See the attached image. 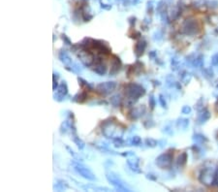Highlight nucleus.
Masks as SVG:
<instances>
[{
  "label": "nucleus",
  "instance_id": "nucleus-1",
  "mask_svg": "<svg viewBox=\"0 0 218 192\" xmlns=\"http://www.w3.org/2000/svg\"><path fill=\"white\" fill-rule=\"evenodd\" d=\"M126 128L114 118H108L101 123V132L105 138L112 139L122 137Z\"/></svg>",
  "mask_w": 218,
  "mask_h": 192
},
{
  "label": "nucleus",
  "instance_id": "nucleus-2",
  "mask_svg": "<svg viewBox=\"0 0 218 192\" xmlns=\"http://www.w3.org/2000/svg\"><path fill=\"white\" fill-rule=\"evenodd\" d=\"M124 92L126 97L125 106L133 107L135 103L145 94V88L137 83H129L125 85Z\"/></svg>",
  "mask_w": 218,
  "mask_h": 192
},
{
  "label": "nucleus",
  "instance_id": "nucleus-3",
  "mask_svg": "<svg viewBox=\"0 0 218 192\" xmlns=\"http://www.w3.org/2000/svg\"><path fill=\"white\" fill-rule=\"evenodd\" d=\"M106 179L111 184L114 186V188L117 191L121 192H130L131 188L126 184V182L114 172H107L106 173Z\"/></svg>",
  "mask_w": 218,
  "mask_h": 192
},
{
  "label": "nucleus",
  "instance_id": "nucleus-4",
  "mask_svg": "<svg viewBox=\"0 0 218 192\" xmlns=\"http://www.w3.org/2000/svg\"><path fill=\"white\" fill-rule=\"evenodd\" d=\"M201 32V24L198 19L189 18L183 21L181 25V33L186 36H196Z\"/></svg>",
  "mask_w": 218,
  "mask_h": 192
},
{
  "label": "nucleus",
  "instance_id": "nucleus-5",
  "mask_svg": "<svg viewBox=\"0 0 218 192\" xmlns=\"http://www.w3.org/2000/svg\"><path fill=\"white\" fill-rule=\"evenodd\" d=\"M72 166H73V169L78 173L80 176L82 177L85 180H91V182H94L97 179H96V176L94 175V173L90 170L88 167L84 166L82 163H80L79 161H77L74 159L72 161Z\"/></svg>",
  "mask_w": 218,
  "mask_h": 192
},
{
  "label": "nucleus",
  "instance_id": "nucleus-6",
  "mask_svg": "<svg viewBox=\"0 0 218 192\" xmlns=\"http://www.w3.org/2000/svg\"><path fill=\"white\" fill-rule=\"evenodd\" d=\"M173 154L171 151H167L165 153L160 154L155 159V164L159 169L169 170L173 166Z\"/></svg>",
  "mask_w": 218,
  "mask_h": 192
},
{
  "label": "nucleus",
  "instance_id": "nucleus-7",
  "mask_svg": "<svg viewBox=\"0 0 218 192\" xmlns=\"http://www.w3.org/2000/svg\"><path fill=\"white\" fill-rule=\"evenodd\" d=\"M215 170L216 168L213 167H206L202 171V173L199 176V180L206 186L214 185V179H215Z\"/></svg>",
  "mask_w": 218,
  "mask_h": 192
},
{
  "label": "nucleus",
  "instance_id": "nucleus-8",
  "mask_svg": "<svg viewBox=\"0 0 218 192\" xmlns=\"http://www.w3.org/2000/svg\"><path fill=\"white\" fill-rule=\"evenodd\" d=\"M117 87V82H112V81H110V82H103L100 83L96 85L95 89L96 92L99 93L100 95H110L112 92H114L115 90V88Z\"/></svg>",
  "mask_w": 218,
  "mask_h": 192
},
{
  "label": "nucleus",
  "instance_id": "nucleus-9",
  "mask_svg": "<svg viewBox=\"0 0 218 192\" xmlns=\"http://www.w3.org/2000/svg\"><path fill=\"white\" fill-rule=\"evenodd\" d=\"M77 55H78L80 61L82 64L85 67H91L94 64L95 60V55L92 54L90 51L87 50H80L77 52Z\"/></svg>",
  "mask_w": 218,
  "mask_h": 192
},
{
  "label": "nucleus",
  "instance_id": "nucleus-10",
  "mask_svg": "<svg viewBox=\"0 0 218 192\" xmlns=\"http://www.w3.org/2000/svg\"><path fill=\"white\" fill-rule=\"evenodd\" d=\"M92 50H95L98 52V54H111L112 49L109 46V44L102 40H94L93 39V47Z\"/></svg>",
  "mask_w": 218,
  "mask_h": 192
},
{
  "label": "nucleus",
  "instance_id": "nucleus-11",
  "mask_svg": "<svg viewBox=\"0 0 218 192\" xmlns=\"http://www.w3.org/2000/svg\"><path fill=\"white\" fill-rule=\"evenodd\" d=\"M145 111H147V108H145V105H140L138 106V107H133L129 111L128 118H130L131 120H137V119H139L142 118V116H143V115L145 114Z\"/></svg>",
  "mask_w": 218,
  "mask_h": 192
},
{
  "label": "nucleus",
  "instance_id": "nucleus-12",
  "mask_svg": "<svg viewBox=\"0 0 218 192\" xmlns=\"http://www.w3.org/2000/svg\"><path fill=\"white\" fill-rule=\"evenodd\" d=\"M121 67H122V61L117 55L114 54L112 56V62H111V69H110V77H114L115 76L118 72L121 70Z\"/></svg>",
  "mask_w": 218,
  "mask_h": 192
},
{
  "label": "nucleus",
  "instance_id": "nucleus-13",
  "mask_svg": "<svg viewBox=\"0 0 218 192\" xmlns=\"http://www.w3.org/2000/svg\"><path fill=\"white\" fill-rule=\"evenodd\" d=\"M127 166L128 168L131 170L132 172L136 174H141L142 173V170L140 168V158L137 157L136 155L135 156H131L127 158Z\"/></svg>",
  "mask_w": 218,
  "mask_h": 192
},
{
  "label": "nucleus",
  "instance_id": "nucleus-14",
  "mask_svg": "<svg viewBox=\"0 0 218 192\" xmlns=\"http://www.w3.org/2000/svg\"><path fill=\"white\" fill-rule=\"evenodd\" d=\"M58 58L59 60L65 65V68L67 69L68 71L72 72V66L74 64V61L72 60V58L69 56L68 52L65 51V50H61L58 54Z\"/></svg>",
  "mask_w": 218,
  "mask_h": 192
},
{
  "label": "nucleus",
  "instance_id": "nucleus-15",
  "mask_svg": "<svg viewBox=\"0 0 218 192\" xmlns=\"http://www.w3.org/2000/svg\"><path fill=\"white\" fill-rule=\"evenodd\" d=\"M147 46V43L145 39L142 38V39H139V40L137 41V43L135 44V47H134V54H135V55H136L137 59L138 58H140L143 54H145Z\"/></svg>",
  "mask_w": 218,
  "mask_h": 192
},
{
  "label": "nucleus",
  "instance_id": "nucleus-16",
  "mask_svg": "<svg viewBox=\"0 0 218 192\" xmlns=\"http://www.w3.org/2000/svg\"><path fill=\"white\" fill-rule=\"evenodd\" d=\"M210 112L206 109V108H204L201 111H199V115L197 118V124L202 125L204 123H206V121L210 118Z\"/></svg>",
  "mask_w": 218,
  "mask_h": 192
},
{
  "label": "nucleus",
  "instance_id": "nucleus-17",
  "mask_svg": "<svg viewBox=\"0 0 218 192\" xmlns=\"http://www.w3.org/2000/svg\"><path fill=\"white\" fill-rule=\"evenodd\" d=\"M92 71L97 75H99V76H105L107 73V71H108V67H107L106 64L102 61V62L93 64Z\"/></svg>",
  "mask_w": 218,
  "mask_h": 192
},
{
  "label": "nucleus",
  "instance_id": "nucleus-18",
  "mask_svg": "<svg viewBox=\"0 0 218 192\" xmlns=\"http://www.w3.org/2000/svg\"><path fill=\"white\" fill-rule=\"evenodd\" d=\"M71 137H72V140H73V142L75 143V145L78 147V149H80V151H82V149H84V147H85V144H84V142L82 141L78 135H77V131L72 132L71 133Z\"/></svg>",
  "mask_w": 218,
  "mask_h": 192
},
{
  "label": "nucleus",
  "instance_id": "nucleus-19",
  "mask_svg": "<svg viewBox=\"0 0 218 192\" xmlns=\"http://www.w3.org/2000/svg\"><path fill=\"white\" fill-rule=\"evenodd\" d=\"M94 147L96 149H98L99 151H101L102 153H110V154H117L115 153V151H112L111 149H110L109 145L107 144H104V143H101V144H95Z\"/></svg>",
  "mask_w": 218,
  "mask_h": 192
},
{
  "label": "nucleus",
  "instance_id": "nucleus-20",
  "mask_svg": "<svg viewBox=\"0 0 218 192\" xmlns=\"http://www.w3.org/2000/svg\"><path fill=\"white\" fill-rule=\"evenodd\" d=\"M69 188V184L67 182L63 180H57L53 185V190L54 191H65L66 189Z\"/></svg>",
  "mask_w": 218,
  "mask_h": 192
},
{
  "label": "nucleus",
  "instance_id": "nucleus-21",
  "mask_svg": "<svg viewBox=\"0 0 218 192\" xmlns=\"http://www.w3.org/2000/svg\"><path fill=\"white\" fill-rule=\"evenodd\" d=\"M110 103H111V105L112 106V107L118 108L122 105L123 99H122V97H121L120 94H115V95H112L111 98H110Z\"/></svg>",
  "mask_w": 218,
  "mask_h": 192
},
{
  "label": "nucleus",
  "instance_id": "nucleus-22",
  "mask_svg": "<svg viewBox=\"0 0 218 192\" xmlns=\"http://www.w3.org/2000/svg\"><path fill=\"white\" fill-rule=\"evenodd\" d=\"M187 160H188V154H187V152H182V153H180V155L178 157V159H176V166H178V168H183V167L186 165Z\"/></svg>",
  "mask_w": 218,
  "mask_h": 192
},
{
  "label": "nucleus",
  "instance_id": "nucleus-23",
  "mask_svg": "<svg viewBox=\"0 0 218 192\" xmlns=\"http://www.w3.org/2000/svg\"><path fill=\"white\" fill-rule=\"evenodd\" d=\"M189 119L188 118H180L176 120V127L178 128L179 130H182V131H185V130L188 128L189 126Z\"/></svg>",
  "mask_w": 218,
  "mask_h": 192
},
{
  "label": "nucleus",
  "instance_id": "nucleus-24",
  "mask_svg": "<svg viewBox=\"0 0 218 192\" xmlns=\"http://www.w3.org/2000/svg\"><path fill=\"white\" fill-rule=\"evenodd\" d=\"M86 99H87L86 90H82V91H81V92L77 93L76 95L72 98V101L77 102V103H84V102H85V100Z\"/></svg>",
  "mask_w": 218,
  "mask_h": 192
},
{
  "label": "nucleus",
  "instance_id": "nucleus-25",
  "mask_svg": "<svg viewBox=\"0 0 218 192\" xmlns=\"http://www.w3.org/2000/svg\"><path fill=\"white\" fill-rule=\"evenodd\" d=\"M142 144V139L139 136H132L131 138H129L128 140L126 141V145L129 147L133 146V147H139Z\"/></svg>",
  "mask_w": 218,
  "mask_h": 192
},
{
  "label": "nucleus",
  "instance_id": "nucleus-26",
  "mask_svg": "<svg viewBox=\"0 0 218 192\" xmlns=\"http://www.w3.org/2000/svg\"><path fill=\"white\" fill-rule=\"evenodd\" d=\"M192 139L196 144H199V145H203L208 142V139L206 138L205 135L201 134V133H195V134L193 135Z\"/></svg>",
  "mask_w": 218,
  "mask_h": 192
},
{
  "label": "nucleus",
  "instance_id": "nucleus-27",
  "mask_svg": "<svg viewBox=\"0 0 218 192\" xmlns=\"http://www.w3.org/2000/svg\"><path fill=\"white\" fill-rule=\"evenodd\" d=\"M56 92L59 93L60 95L64 96V97L67 95L68 94V85H67L66 81H62V82L59 83L58 87H57V89H56Z\"/></svg>",
  "mask_w": 218,
  "mask_h": 192
},
{
  "label": "nucleus",
  "instance_id": "nucleus-28",
  "mask_svg": "<svg viewBox=\"0 0 218 192\" xmlns=\"http://www.w3.org/2000/svg\"><path fill=\"white\" fill-rule=\"evenodd\" d=\"M82 188L84 189V190H88V191H111V189L108 188V187H102V186H94V185H84L82 186Z\"/></svg>",
  "mask_w": 218,
  "mask_h": 192
},
{
  "label": "nucleus",
  "instance_id": "nucleus-29",
  "mask_svg": "<svg viewBox=\"0 0 218 192\" xmlns=\"http://www.w3.org/2000/svg\"><path fill=\"white\" fill-rule=\"evenodd\" d=\"M204 62H205V60H204V55L203 54H199L196 56L194 62H193V65L192 67L194 68H202L204 66Z\"/></svg>",
  "mask_w": 218,
  "mask_h": 192
},
{
  "label": "nucleus",
  "instance_id": "nucleus-30",
  "mask_svg": "<svg viewBox=\"0 0 218 192\" xmlns=\"http://www.w3.org/2000/svg\"><path fill=\"white\" fill-rule=\"evenodd\" d=\"M78 82H79V85H81L84 89H85V90H92L93 89L92 85H90L89 83L86 82V81H85L84 79H82V78L79 77L78 78Z\"/></svg>",
  "mask_w": 218,
  "mask_h": 192
},
{
  "label": "nucleus",
  "instance_id": "nucleus-31",
  "mask_svg": "<svg viewBox=\"0 0 218 192\" xmlns=\"http://www.w3.org/2000/svg\"><path fill=\"white\" fill-rule=\"evenodd\" d=\"M112 145H114V147H118V149H120V147H123L127 146L126 145V141H124L122 137H118V138H114L112 140Z\"/></svg>",
  "mask_w": 218,
  "mask_h": 192
},
{
  "label": "nucleus",
  "instance_id": "nucleus-32",
  "mask_svg": "<svg viewBox=\"0 0 218 192\" xmlns=\"http://www.w3.org/2000/svg\"><path fill=\"white\" fill-rule=\"evenodd\" d=\"M179 77H180L181 82L184 83L185 85H187V83L190 82V80H191V75L187 73L186 71H181L180 73H179Z\"/></svg>",
  "mask_w": 218,
  "mask_h": 192
},
{
  "label": "nucleus",
  "instance_id": "nucleus-33",
  "mask_svg": "<svg viewBox=\"0 0 218 192\" xmlns=\"http://www.w3.org/2000/svg\"><path fill=\"white\" fill-rule=\"evenodd\" d=\"M145 145H147V147H151V149H153V147L158 146V141H156L155 139H153V138H147L145 141Z\"/></svg>",
  "mask_w": 218,
  "mask_h": 192
},
{
  "label": "nucleus",
  "instance_id": "nucleus-34",
  "mask_svg": "<svg viewBox=\"0 0 218 192\" xmlns=\"http://www.w3.org/2000/svg\"><path fill=\"white\" fill-rule=\"evenodd\" d=\"M203 75L206 79L209 80V79H212V78H213L214 73H213V71H212L211 68H205L203 70Z\"/></svg>",
  "mask_w": 218,
  "mask_h": 192
},
{
  "label": "nucleus",
  "instance_id": "nucleus-35",
  "mask_svg": "<svg viewBox=\"0 0 218 192\" xmlns=\"http://www.w3.org/2000/svg\"><path fill=\"white\" fill-rule=\"evenodd\" d=\"M171 64H172V69L173 71H176L179 69V66H180V62L176 57H173L172 61H171Z\"/></svg>",
  "mask_w": 218,
  "mask_h": 192
},
{
  "label": "nucleus",
  "instance_id": "nucleus-36",
  "mask_svg": "<svg viewBox=\"0 0 218 192\" xmlns=\"http://www.w3.org/2000/svg\"><path fill=\"white\" fill-rule=\"evenodd\" d=\"M166 83H167V85L169 87H175V85H176V82L173 79V76H168L166 78Z\"/></svg>",
  "mask_w": 218,
  "mask_h": 192
},
{
  "label": "nucleus",
  "instance_id": "nucleus-37",
  "mask_svg": "<svg viewBox=\"0 0 218 192\" xmlns=\"http://www.w3.org/2000/svg\"><path fill=\"white\" fill-rule=\"evenodd\" d=\"M148 103H149L150 110H153L156 106V100H155V97H154L152 93L149 94V97H148Z\"/></svg>",
  "mask_w": 218,
  "mask_h": 192
},
{
  "label": "nucleus",
  "instance_id": "nucleus-38",
  "mask_svg": "<svg viewBox=\"0 0 218 192\" xmlns=\"http://www.w3.org/2000/svg\"><path fill=\"white\" fill-rule=\"evenodd\" d=\"M158 100H159V104L160 106L163 108V109H167V102H166V99H165V96L163 95V94H159L158 96Z\"/></svg>",
  "mask_w": 218,
  "mask_h": 192
},
{
  "label": "nucleus",
  "instance_id": "nucleus-39",
  "mask_svg": "<svg viewBox=\"0 0 218 192\" xmlns=\"http://www.w3.org/2000/svg\"><path fill=\"white\" fill-rule=\"evenodd\" d=\"M143 127L147 128V129H150V128H152L154 125H155V122L153 121V119H147V120L143 121Z\"/></svg>",
  "mask_w": 218,
  "mask_h": 192
},
{
  "label": "nucleus",
  "instance_id": "nucleus-40",
  "mask_svg": "<svg viewBox=\"0 0 218 192\" xmlns=\"http://www.w3.org/2000/svg\"><path fill=\"white\" fill-rule=\"evenodd\" d=\"M206 6L211 8V9H217V8H218V1H216V0L206 1Z\"/></svg>",
  "mask_w": 218,
  "mask_h": 192
},
{
  "label": "nucleus",
  "instance_id": "nucleus-41",
  "mask_svg": "<svg viewBox=\"0 0 218 192\" xmlns=\"http://www.w3.org/2000/svg\"><path fill=\"white\" fill-rule=\"evenodd\" d=\"M163 132L165 133V134H167V135H173V127H172V125L171 124H168V125H166V126L164 127V130H163Z\"/></svg>",
  "mask_w": 218,
  "mask_h": 192
},
{
  "label": "nucleus",
  "instance_id": "nucleus-42",
  "mask_svg": "<svg viewBox=\"0 0 218 192\" xmlns=\"http://www.w3.org/2000/svg\"><path fill=\"white\" fill-rule=\"evenodd\" d=\"M61 39H62V41L64 42V44H66L67 46L73 45V44H72V41L70 40V38H69L66 34H64V33H62V34H61Z\"/></svg>",
  "mask_w": 218,
  "mask_h": 192
},
{
  "label": "nucleus",
  "instance_id": "nucleus-43",
  "mask_svg": "<svg viewBox=\"0 0 218 192\" xmlns=\"http://www.w3.org/2000/svg\"><path fill=\"white\" fill-rule=\"evenodd\" d=\"M66 149H67V151H69V153H70V154L72 155V156L74 157V159H75V160H80V157H79L78 155H77V154L75 153V151H74L73 149H72L70 147L66 146Z\"/></svg>",
  "mask_w": 218,
  "mask_h": 192
},
{
  "label": "nucleus",
  "instance_id": "nucleus-44",
  "mask_svg": "<svg viewBox=\"0 0 218 192\" xmlns=\"http://www.w3.org/2000/svg\"><path fill=\"white\" fill-rule=\"evenodd\" d=\"M53 98H54V100H56V101H57V102H62L63 100L65 99V97L62 96V95H60L59 93L54 92V94H53Z\"/></svg>",
  "mask_w": 218,
  "mask_h": 192
},
{
  "label": "nucleus",
  "instance_id": "nucleus-45",
  "mask_svg": "<svg viewBox=\"0 0 218 192\" xmlns=\"http://www.w3.org/2000/svg\"><path fill=\"white\" fill-rule=\"evenodd\" d=\"M211 65L212 66H218V54H215L211 57Z\"/></svg>",
  "mask_w": 218,
  "mask_h": 192
},
{
  "label": "nucleus",
  "instance_id": "nucleus-46",
  "mask_svg": "<svg viewBox=\"0 0 218 192\" xmlns=\"http://www.w3.org/2000/svg\"><path fill=\"white\" fill-rule=\"evenodd\" d=\"M162 38H163V33L161 31H156L153 34V39H154V40L159 41V40H161Z\"/></svg>",
  "mask_w": 218,
  "mask_h": 192
},
{
  "label": "nucleus",
  "instance_id": "nucleus-47",
  "mask_svg": "<svg viewBox=\"0 0 218 192\" xmlns=\"http://www.w3.org/2000/svg\"><path fill=\"white\" fill-rule=\"evenodd\" d=\"M181 113L184 114V115H188V114L191 113V108L189 106H183L182 109H181Z\"/></svg>",
  "mask_w": 218,
  "mask_h": 192
},
{
  "label": "nucleus",
  "instance_id": "nucleus-48",
  "mask_svg": "<svg viewBox=\"0 0 218 192\" xmlns=\"http://www.w3.org/2000/svg\"><path fill=\"white\" fill-rule=\"evenodd\" d=\"M120 155L121 156H124V157H131V156H135V152H133V151H124V152H122V153H120Z\"/></svg>",
  "mask_w": 218,
  "mask_h": 192
},
{
  "label": "nucleus",
  "instance_id": "nucleus-49",
  "mask_svg": "<svg viewBox=\"0 0 218 192\" xmlns=\"http://www.w3.org/2000/svg\"><path fill=\"white\" fill-rule=\"evenodd\" d=\"M136 21H137L136 17H130V18L128 19V23H129V25H130L131 27L135 26V23H136Z\"/></svg>",
  "mask_w": 218,
  "mask_h": 192
},
{
  "label": "nucleus",
  "instance_id": "nucleus-50",
  "mask_svg": "<svg viewBox=\"0 0 218 192\" xmlns=\"http://www.w3.org/2000/svg\"><path fill=\"white\" fill-rule=\"evenodd\" d=\"M145 178H147V180H153V182H155V180H157V176H156V175L151 174V173L147 174V176H145Z\"/></svg>",
  "mask_w": 218,
  "mask_h": 192
},
{
  "label": "nucleus",
  "instance_id": "nucleus-51",
  "mask_svg": "<svg viewBox=\"0 0 218 192\" xmlns=\"http://www.w3.org/2000/svg\"><path fill=\"white\" fill-rule=\"evenodd\" d=\"M141 36H142V34H141L140 31H135L130 35V37L132 39H139V38H141Z\"/></svg>",
  "mask_w": 218,
  "mask_h": 192
},
{
  "label": "nucleus",
  "instance_id": "nucleus-52",
  "mask_svg": "<svg viewBox=\"0 0 218 192\" xmlns=\"http://www.w3.org/2000/svg\"><path fill=\"white\" fill-rule=\"evenodd\" d=\"M196 108H197L198 111H201L202 109H204V104H203V99H200L196 105Z\"/></svg>",
  "mask_w": 218,
  "mask_h": 192
},
{
  "label": "nucleus",
  "instance_id": "nucleus-53",
  "mask_svg": "<svg viewBox=\"0 0 218 192\" xmlns=\"http://www.w3.org/2000/svg\"><path fill=\"white\" fill-rule=\"evenodd\" d=\"M148 56H149V58H151V59H156V58H157V52H156V51L149 52V54H148Z\"/></svg>",
  "mask_w": 218,
  "mask_h": 192
},
{
  "label": "nucleus",
  "instance_id": "nucleus-54",
  "mask_svg": "<svg viewBox=\"0 0 218 192\" xmlns=\"http://www.w3.org/2000/svg\"><path fill=\"white\" fill-rule=\"evenodd\" d=\"M166 144H167V141L165 140V139H162V140L158 141V146L160 147H164L165 146H166Z\"/></svg>",
  "mask_w": 218,
  "mask_h": 192
},
{
  "label": "nucleus",
  "instance_id": "nucleus-55",
  "mask_svg": "<svg viewBox=\"0 0 218 192\" xmlns=\"http://www.w3.org/2000/svg\"><path fill=\"white\" fill-rule=\"evenodd\" d=\"M152 4H153V1H150V2H148V3H147V12H148V14L152 12V8H153Z\"/></svg>",
  "mask_w": 218,
  "mask_h": 192
},
{
  "label": "nucleus",
  "instance_id": "nucleus-56",
  "mask_svg": "<svg viewBox=\"0 0 218 192\" xmlns=\"http://www.w3.org/2000/svg\"><path fill=\"white\" fill-rule=\"evenodd\" d=\"M214 185L218 186V167L215 170V179H214Z\"/></svg>",
  "mask_w": 218,
  "mask_h": 192
},
{
  "label": "nucleus",
  "instance_id": "nucleus-57",
  "mask_svg": "<svg viewBox=\"0 0 218 192\" xmlns=\"http://www.w3.org/2000/svg\"><path fill=\"white\" fill-rule=\"evenodd\" d=\"M58 82H57L56 79H53V83H52V89L53 90H56L57 87H58Z\"/></svg>",
  "mask_w": 218,
  "mask_h": 192
},
{
  "label": "nucleus",
  "instance_id": "nucleus-58",
  "mask_svg": "<svg viewBox=\"0 0 218 192\" xmlns=\"http://www.w3.org/2000/svg\"><path fill=\"white\" fill-rule=\"evenodd\" d=\"M101 8H102V9H105V10H111L112 9V5L101 3Z\"/></svg>",
  "mask_w": 218,
  "mask_h": 192
},
{
  "label": "nucleus",
  "instance_id": "nucleus-59",
  "mask_svg": "<svg viewBox=\"0 0 218 192\" xmlns=\"http://www.w3.org/2000/svg\"><path fill=\"white\" fill-rule=\"evenodd\" d=\"M58 78H59V74L56 73V72H53V79L58 80Z\"/></svg>",
  "mask_w": 218,
  "mask_h": 192
},
{
  "label": "nucleus",
  "instance_id": "nucleus-60",
  "mask_svg": "<svg viewBox=\"0 0 218 192\" xmlns=\"http://www.w3.org/2000/svg\"><path fill=\"white\" fill-rule=\"evenodd\" d=\"M152 82H153V85H160V82H159V81H152Z\"/></svg>",
  "mask_w": 218,
  "mask_h": 192
},
{
  "label": "nucleus",
  "instance_id": "nucleus-61",
  "mask_svg": "<svg viewBox=\"0 0 218 192\" xmlns=\"http://www.w3.org/2000/svg\"><path fill=\"white\" fill-rule=\"evenodd\" d=\"M217 87H218V85H217Z\"/></svg>",
  "mask_w": 218,
  "mask_h": 192
}]
</instances>
